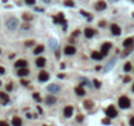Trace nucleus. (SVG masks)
I'll return each instance as SVG.
<instances>
[{"instance_id": "f257e3e1", "label": "nucleus", "mask_w": 134, "mask_h": 126, "mask_svg": "<svg viewBox=\"0 0 134 126\" xmlns=\"http://www.w3.org/2000/svg\"><path fill=\"white\" fill-rule=\"evenodd\" d=\"M5 25H7V28L9 30H16L17 28H18V20L16 17H11V18H8L7 20V22H5Z\"/></svg>"}, {"instance_id": "f03ea898", "label": "nucleus", "mask_w": 134, "mask_h": 126, "mask_svg": "<svg viewBox=\"0 0 134 126\" xmlns=\"http://www.w3.org/2000/svg\"><path fill=\"white\" fill-rule=\"evenodd\" d=\"M118 105H120V108H122V109H128L129 106H130V100H129L126 96H121L118 99Z\"/></svg>"}, {"instance_id": "7ed1b4c3", "label": "nucleus", "mask_w": 134, "mask_h": 126, "mask_svg": "<svg viewBox=\"0 0 134 126\" xmlns=\"http://www.w3.org/2000/svg\"><path fill=\"white\" fill-rule=\"evenodd\" d=\"M105 113H107L108 118H116V117H117V110H116V108H114L113 105L108 106L107 110H105Z\"/></svg>"}, {"instance_id": "20e7f679", "label": "nucleus", "mask_w": 134, "mask_h": 126, "mask_svg": "<svg viewBox=\"0 0 134 126\" xmlns=\"http://www.w3.org/2000/svg\"><path fill=\"white\" fill-rule=\"evenodd\" d=\"M72 113H74V108L71 105H68V106H66V108L63 109V116H64V117H67V118H70L72 116Z\"/></svg>"}, {"instance_id": "39448f33", "label": "nucleus", "mask_w": 134, "mask_h": 126, "mask_svg": "<svg viewBox=\"0 0 134 126\" xmlns=\"http://www.w3.org/2000/svg\"><path fill=\"white\" fill-rule=\"evenodd\" d=\"M110 47H112V45H110L109 42H105V43H104L103 46H101V51H100V53L105 57V55L108 54V51L110 50Z\"/></svg>"}, {"instance_id": "423d86ee", "label": "nucleus", "mask_w": 134, "mask_h": 126, "mask_svg": "<svg viewBox=\"0 0 134 126\" xmlns=\"http://www.w3.org/2000/svg\"><path fill=\"white\" fill-rule=\"evenodd\" d=\"M26 66H28V62L25 59H18V60H16V63H15L16 68H25Z\"/></svg>"}, {"instance_id": "0eeeda50", "label": "nucleus", "mask_w": 134, "mask_h": 126, "mask_svg": "<svg viewBox=\"0 0 134 126\" xmlns=\"http://www.w3.org/2000/svg\"><path fill=\"white\" fill-rule=\"evenodd\" d=\"M0 101H1L3 105H7L9 102V96L7 95L5 92H0Z\"/></svg>"}, {"instance_id": "6e6552de", "label": "nucleus", "mask_w": 134, "mask_h": 126, "mask_svg": "<svg viewBox=\"0 0 134 126\" xmlns=\"http://www.w3.org/2000/svg\"><path fill=\"white\" fill-rule=\"evenodd\" d=\"M49 78H50V75H49L46 71H41L40 75H38V80H40V82H47Z\"/></svg>"}, {"instance_id": "1a4fd4ad", "label": "nucleus", "mask_w": 134, "mask_h": 126, "mask_svg": "<svg viewBox=\"0 0 134 126\" xmlns=\"http://www.w3.org/2000/svg\"><path fill=\"white\" fill-rule=\"evenodd\" d=\"M110 30H112V34H114V36H120V34H121V29H120V26L117 24H112Z\"/></svg>"}, {"instance_id": "9d476101", "label": "nucleus", "mask_w": 134, "mask_h": 126, "mask_svg": "<svg viewBox=\"0 0 134 126\" xmlns=\"http://www.w3.org/2000/svg\"><path fill=\"white\" fill-rule=\"evenodd\" d=\"M124 47H134V38H126L125 41H124Z\"/></svg>"}, {"instance_id": "9b49d317", "label": "nucleus", "mask_w": 134, "mask_h": 126, "mask_svg": "<svg viewBox=\"0 0 134 126\" xmlns=\"http://www.w3.org/2000/svg\"><path fill=\"white\" fill-rule=\"evenodd\" d=\"M91 57H92V59H95V60H101L104 55L101 54V53H99V51H92Z\"/></svg>"}, {"instance_id": "f8f14e48", "label": "nucleus", "mask_w": 134, "mask_h": 126, "mask_svg": "<svg viewBox=\"0 0 134 126\" xmlns=\"http://www.w3.org/2000/svg\"><path fill=\"white\" fill-rule=\"evenodd\" d=\"M84 36L87 37V38H92V37L95 36V30L91 29V28H87V29L84 30Z\"/></svg>"}, {"instance_id": "ddd939ff", "label": "nucleus", "mask_w": 134, "mask_h": 126, "mask_svg": "<svg viewBox=\"0 0 134 126\" xmlns=\"http://www.w3.org/2000/svg\"><path fill=\"white\" fill-rule=\"evenodd\" d=\"M17 75L18 76H26V75H29V70H28L26 67L25 68H18V71H17Z\"/></svg>"}, {"instance_id": "4468645a", "label": "nucleus", "mask_w": 134, "mask_h": 126, "mask_svg": "<svg viewBox=\"0 0 134 126\" xmlns=\"http://www.w3.org/2000/svg\"><path fill=\"white\" fill-rule=\"evenodd\" d=\"M105 8H107V4H105V1H103V0L96 3V9H97V11H103Z\"/></svg>"}, {"instance_id": "2eb2a0df", "label": "nucleus", "mask_w": 134, "mask_h": 126, "mask_svg": "<svg viewBox=\"0 0 134 126\" xmlns=\"http://www.w3.org/2000/svg\"><path fill=\"white\" fill-rule=\"evenodd\" d=\"M45 63H46V59L42 58V57L37 58V60H36V66H37V67H44Z\"/></svg>"}, {"instance_id": "dca6fc26", "label": "nucleus", "mask_w": 134, "mask_h": 126, "mask_svg": "<svg viewBox=\"0 0 134 126\" xmlns=\"http://www.w3.org/2000/svg\"><path fill=\"white\" fill-rule=\"evenodd\" d=\"M64 53H66L67 55H72V54L76 53V49L74 47V46H67V47L64 49Z\"/></svg>"}, {"instance_id": "f3484780", "label": "nucleus", "mask_w": 134, "mask_h": 126, "mask_svg": "<svg viewBox=\"0 0 134 126\" xmlns=\"http://www.w3.org/2000/svg\"><path fill=\"white\" fill-rule=\"evenodd\" d=\"M55 101H57V99H55V97H54L53 95H49V96L45 99V102H46L47 105H51V104H54Z\"/></svg>"}, {"instance_id": "a211bd4d", "label": "nucleus", "mask_w": 134, "mask_h": 126, "mask_svg": "<svg viewBox=\"0 0 134 126\" xmlns=\"http://www.w3.org/2000/svg\"><path fill=\"white\" fill-rule=\"evenodd\" d=\"M12 125L13 126H22V121H21V118L20 117H13L12 118Z\"/></svg>"}, {"instance_id": "6ab92c4d", "label": "nucleus", "mask_w": 134, "mask_h": 126, "mask_svg": "<svg viewBox=\"0 0 134 126\" xmlns=\"http://www.w3.org/2000/svg\"><path fill=\"white\" fill-rule=\"evenodd\" d=\"M75 93H76L78 96H84L86 95V91H84V88H83L82 85H79V87L75 88Z\"/></svg>"}, {"instance_id": "aec40b11", "label": "nucleus", "mask_w": 134, "mask_h": 126, "mask_svg": "<svg viewBox=\"0 0 134 126\" xmlns=\"http://www.w3.org/2000/svg\"><path fill=\"white\" fill-rule=\"evenodd\" d=\"M54 22H57V24H59V22H62V24H64V17L62 13H59V15H57L54 17Z\"/></svg>"}, {"instance_id": "412c9836", "label": "nucleus", "mask_w": 134, "mask_h": 126, "mask_svg": "<svg viewBox=\"0 0 134 126\" xmlns=\"http://www.w3.org/2000/svg\"><path fill=\"white\" fill-rule=\"evenodd\" d=\"M44 49H45V47H44L42 45L37 46V47L34 49V54H36V55H40V54H41V53H42V51H44Z\"/></svg>"}, {"instance_id": "4be33fe9", "label": "nucleus", "mask_w": 134, "mask_h": 126, "mask_svg": "<svg viewBox=\"0 0 134 126\" xmlns=\"http://www.w3.org/2000/svg\"><path fill=\"white\" fill-rule=\"evenodd\" d=\"M92 106H93V102H92L91 100H86V101H84V108H86V109L89 110Z\"/></svg>"}, {"instance_id": "5701e85b", "label": "nucleus", "mask_w": 134, "mask_h": 126, "mask_svg": "<svg viewBox=\"0 0 134 126\" xmlns=\"http://www.w3.org/2000/svg\"><path fill=\"white\" fill-rule=\"evenodd\" d=\"M58 89H59V88H58V85H55V84L49 85V91H50V92H57Z\"/></svg>"}, {"instance_id": "b1692460", "label": "nucleus", "mask_w": 134, "mask_h": 126, "mask_svg": "<svg viewBox=\"0 0 134 126\" xmlns=\"http://www.w3.org/2000/svg\"><path fill=\"white\" fill-rule=\"evenodd\" d=\"M22 18H24L25 21H29V20H32V16L29 13H24V15H22Z\"/></svg>"}, {"instance_id": "393cba45", "label": "nucleus", "mask_w": 134, "mask_h": 126, "mask_svg": "<svg viewBox=\"0 0 134 126\" xmlns=\"http://www.w3.org/2000/svg\"><path fill=\"white\" fill-rule=\"evenodd\" d=\"M124 70H125L126 72H129V71L132 70V64H130V63H126L125 66H124Z\"/></svg>"}, {"instance_id": "a878e982", "label": "nucleus", "mask_w": 134, "mask_h": 126, "mask_svg": "<svg viewBox=\"0 0 134 126\" xmlns=\"http://www.w3.org/2000/svg\"><path fill=\"white\" fill-rule=\"evenodd\" d=\"M64 5L66 7H74V1H71V0H66V1H64Z\"/></svg>"}, {"instance_id": "bb28decb", "label": "nucleus", "mask_w": 134, "mask_h": 126, "mask_svg": "<svg viewBox=\"0 0 134 126\" xmlns=\"http://www.w3.org/2000/svg\"><path fill=\"white\" fill-rule=\"evenodd\" d=\"M33 99L36 101H41V96L38 95V93H33Z\"/></svg>"}, {"instance_id": "cd10ccee", "label": "nucleus", "mask_w": 134, "mask_h": 126, "mask_svg": "<svg viewBox=\"0 0 134 126\" xmlns=\"http://www.w3.org/2000/svg\"><path fill=\"white\" fill-rule=\"evenodd\" d=\"M25 3L28 4V5H34V4H36V0H25Z\"/></svg>"}, {"instance_id": "c85d7f7f", "label": "nucleus", "mask_w": 134, "mask_h": 126, "mask_svg": "<svg viewBox=\"0 0 134 126\" xmlns=\"http://www.w3.org/2000/svg\"><path fill=\"white\" fill-rule=\"evenodd\" d=\"M93 84H95L96 88H100V87H101V83H100L99 80H93Z\"/></svg>"}, {"instance_id": "c756f323", "label": "nucleus", "mask_w": 134, "mask_h": 126, "mask_svg": "<svg viewBox=\"0 0 134 126\" xmlns=\"http://www.w3.org/2000/svg\"><path fill=\"white\" fill-rule=\"evenodd\" d=\"M12 88H13L12 83H8V84H7V87H5V89H7V91H12Z\"/></svg>"}, {"instance_id": "7c9ffc66", "label": "nucleus", "mask_w": 134, "mask_h": 126, "mask_svg": "<svg viewBox=\"0 0 134 126\" xmlns=\"http://www.w3.org/2000/svg\"><path fill=\"white\" fill-rule=\"evenodd\" d=\"M83 120H84V117H83L82 114H79V116H78V117H76V121H78V122H82Z\"/></svg>"}, {"instance_id": "2f4dec72", "label": "nucleus", "mask_w": 134, "mask_h": 126, "mask_svg": "<svg viewBox=\"0 0 134 126\" xmlns=\"http://www.w3.org/2000/svg\"><path fill=\"white\" fill-rule=\"evenodd\" d=\"M4 74H5V68L0 66V75H4Z\"/></svg>"}, {"instance_id": "473e14b6", "label": "nucleus", "mask_w": 134, "mask_h": 126, "mask_svg": "<svg viewBox=\"0 0 134 126\" xmlns=\"http://www.w3.org/2000/svg\"><path fill=\"white\" fill-rule=\"evenodd\" d=\"M103 124H105V125H109V124H110L109 118H104V120H103Z\"/></svg>"}, {"instance_id": "72a5a7b5", "label": "nucleus", "mask_w": 134, "mask_h": 126, "mask_svg": "<svg viewBox=\"0 0 134 126\" xmlns=\"http://www.w3.org/2000/svg\"><path fill=\"white\" fill-rule=\"evenodd\" d=\"M33 43H34L33 41H26V42H25V46H32Z\"/></svg>"}, {"instance_id": "f704fd0d", "label": "nucleus", "mask_w": 134, "mask_h": 126, "mask_svg": "<svg viewBox=\"0 0 134 126\" xmlns=\"http://www.w3.org/2000/svg\"><path fill=\"white\" fill-rule=\"evenodd\" d=\"M0 126H8V122H5V121H0Z\"/></svg>"}, {"instance_id": "c9c22d12", "label": "nucleus", "mask_w": 134, "mask_h": 126, "mask_svg": "<svg viewBox=\"0 0 134 126\" xmlns=\"http://www.w3.org/2000/svg\"><path fill=\"white\" fill-rule=\"evenodd\" d=\"M21 84H22V85H28V84H29V82H26V80H21Z\"/></svg>"}, {"instance_id": "e433bc0d", "label": "nucleus", "mask_w": 134, "mask_h": 126, "mask_svg": "<svg viewBox=\"0 0 134 126\" xmlns=\"http://www.w3.org/2000/svg\"><path fill=\"white\" fill-rule=\"evenodd\" d=\"M130 126H134V117L130 118Z\"/></svg>"}, {"instance_id": "4c0bfd02", "label": "nucleus", "mask_w": 134, "mask_h": 126, "mask_svg": "<svg viewBox=\"0 0 134 126\" xmlns=\"http://www.w3.org/2000/svg\"><path fill=\"white\" fill-rule=\"evenodd\" d=\"M124 82H125V83H128V82H130V78H129V76H126L125 79H124Z\"/></svg>"}, {"instance_id": "58836bf2", "label": "nucleus", "mask_w": 134, "mask_h": 126, "mask_svg": "<svg viewBox=\"0 0 134 126\" xmlns=\"http://www.w3.org/2000/svg\"><path fill=\"white\" fill-rule=\"evenodd\" d=\"M34 11H37V12H42V11H44V9H42V8H36V9H34Z\"/></svg>"}, {"instance_id": "ea45409f", "label": "nucleus", "mask_w": 134, "mask_h": 126, "mask_svg": "<svg viewBox=\"0 0 134 126\" xmlns=\"http://www.w3.org/2000/svg\"><path fill=\"white\" fill-rule=\"evenodd\" d=\"M99 25H100V26H105V21H101Z\"/></svg>"}, {"instance_id": "a19ab883", "label": "nucleus", "mask_w": 134, "mask_h": 126, "mask_svg": "<svg viewBox=\"0 0 134 126\" xmlns=\"http://www.w3.org/2000/svg\"><path fill=\"white\" fill-rule=\"evenodd\" d=\"M44 1H46V3H50V1H51V0H44Z\"/></svg>"}, {"instance_id": "79ce46f5", "label": "nucleus", "mask_w": 134, "mask_h": 126, "mask_svg": "<svg viewBox=\"0 0 134 126\" xmlns=\"http://www.w3.org/2000/svg\"><path fill=\"white\" fill-rule=\"evenodd\" d=\"M133 92H134V84H133Z\"/></svg>"}, {"instance_id": "37998d69", "label": "nucleus", "mask_w": 134, "mask_h": 126, "mask_svg": "<svg viewBox=\"0 0 134 126\" xmlns=\"http://www.w3.org/2000/svg\"><path fill=\"white\" fill-rule=\"evenodd\" d=\"M0 85H1V82H0Z\"/></svg>"}, {"instance_id": "c03bdc74", "label": "nucleus", "mask_w": 134, "mask_h": 126, "mask_svg": "<svg viewBox=\"0 0 134 126\" xmlns=\"http://www.w3.org/2000/svg\"><path fill=\"white\" fill-rule=\"evenodd\" d=\"M133 17H134V13H133Z\"/></svg>"}, {"instance_id": "a18cd8bd", "label": "nucleus", "mask_w": 134, "mask_h": 126, "mask_svg": "<svg viewBox=\"0 0 134 126\" xmlns=\"http://www.w3.org/2000/svg\"><path fill=\"white\" fill-rule=\"evenodd\" d=\"M44 126H47V125H44Z\"/></svg>"}, {"instance_id": "49530a36", "label": "nucleus", "mask_w": 134, "mask_h": 126, "mask_svg": "<svg viewBox=\"0 0 134 126\" xmlns=\"http://www.w3.org/2000/svg\"><path fill=\"white\" fill-rule=\"evenodd\" d=\"M0 53H1V50H0Z\"/></svg>"}, {"instance_id": "de8ad7c7", "label": "nucleus", "mask_w": 134, "mask_h": 126, "mask_svg": "<svg viewBox=\"0 0 134 126\" xmlns=\"http://www.w3.org/2000/svg\"><path fill=\"white\" fill-rule=\"evenodd\" d=\"M133 1H134V0H133Z\"/></svg>"}, {"instance_id": "09e8293b", "label": "nucleus", "mask_w": 134, "mask_h": 126, "mask_svg": "<svg viewBox=\"0 0 134 126\" xmlns=\"http://www.w3.org/2000/svg\"><path fill=\"white\" fill-rule=\"evenodd\" d=\"M116 1H117V0H116Z\"/></svg>"}]
</instances>
